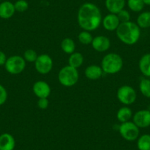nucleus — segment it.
Wrapping results in <instances>:
<instances>
[{"instance_id": "f257e3e1", "label": "nucleus", "mask_w": 150, "mask_h": 150, "mask_svg": "<svg viewBox=\"0 0 150 150\" xmlns=\"http://www.w3.org/2000/svg\"><path fill=\"white\" fill-rule=\"evenodd\" d=\"M102 21L100 9L95 4L86 2L79 8L77 22L83 30L88 32L96 30L102 24Z\"/></svg>"}, {"instance_id": "f03ea898", "label": "nucleus", "mask_w": 150, "mask_h": 150, "mask_svg": "<svg viewBox=\"0 0 150 150\" xmlns=\"http://www.w3.org/2000/svg\"><path fill=\"white\" fill-rule=\"evenodd\" d=\"M116 31L118 38L127 45L136 44L141 37V28L131 21L121 23Z\"/></svg>"}, {"instance_id": "7ed1b4c3", "label": "nucleus", "mask_w": 150, "mask_h": 150, "mask_svg": "<svg viewBox=\"0 0 150 150\" xmlns=\"http://www.w3.org/2000/svg\"><path fill=\"white\" fill-rule=\"evenodd\" d=\"M123 64V59L119 54L108 53L102 58L101 68L105 73L114 74L122 70Z\"/></svg>"}, {"instance_id": "20e7f679", "label": "nucleus", "mask_w": 150, "mask_h": 150, "mask_svg": "<svg viewBox=\"0 0 150 150\" xmlns=\"http://www.w3.org/2000/svg\"><path fill=\"white\" fill-rule=\"evenodd\" d=\"M58 80L65 87L74 86L79 80L78 70L69 65L64 66L59 71Z\"/></svg>"}, {"instance_id": "39448f33", "label": "nucleus", "mask_w": 150, "mask_h": 150, "mask_svg": "<svg viewBox=\"0 0 150 150\" xmlns=\"http://www.w3.org/2000/svg\"><path fill=\"white\" fill-rule=\"evenodd\" d=\"M121 136L127 141L137 140L140 135V128L133 122H127L122 123L119 127Z\"/></svg>"}, {"instance_id": "423d86ee", "label": "nucleus", "mask_w": 150, "mask_h": 150, "mask_svg": "<svg viewBox=\"0 0 150 150\" xmlns=\"http://www.w3.org/2000/svg\"><path fill=\"white\" fill-rule=\"evenodd\" d=\"M5 69L11 74H18L25 69L26 60L20 55H13L7 59Z\"/></svg>"}, {"instance_id": "0eeeda50", "label": "nucleus", "mask_w": 150, "mask_h": 150, "mask_svg": "<svg viewBox=\"0 0 150 150\" xmlns=\"http://www.w3.org/2000/svg\"><path fill=\"white\" fill-rule=\"evenodd\" d=\"M117 98L119 102L125 105L133 104L137 99V93L135 89L130 86H122L118 89Z\"/></svg>"}, {"instance_id": "6e6552de", "label": "nucleus", "mask_w": 150, "mask_h": 150, "mask_svg": "<svg viewBox=\"0 0 150 150\" xmlns=\"http://www.w3.org/2000/svg\"><path fill=\"white\" fill-rule=\"evenodd\" d=\"M36 71L41 74L50 73L53 68L52 58L47 54H42L38 56L35 61Z\"/></svg>"}, {"instance_id": "1a4fd4ad", "label": "nucleus", "mask_w": 150, "mask_h": 150, "mask_svg": "<svg viewBox=\"0 0 150 150\" xmlns=\"http://www.w3.org/2000/svg\"><path fill=\"white\" fill-rule=\"evenodd\" d=\"M132 122L139 128H146L150 126V111L149 110H140L133 116Z\"/></svg>"}, {"instance_id": "9d476101", "label": "nucleus", "mask_w": 150, "mask_h": 150, "mask_svg": "<svg viewBox=\"0 0 150 150\" xmlns=\"http://www.w3.org/2000/svg\"><path fill=\"white\" fill-rule=\"evenodd\" d=\"M33 91L38 99L48 98L51 94V88L50 85L43 80L36 81L33 86Z\"/></svg>"}, {"instance_id": "9b49d317", "label": "nucleus", "mask_w": 150, "mask_h": 150, "mask_svg": "<svg viewBox=\"0 0 150 150\" xmlns=\"http://www.w3.org/2000/svg\"><path fill=\"white\" fill-rule=\"evenodd\" d=\"M91 46L94 50L99 52H104L110 47V41L105 35H98L93 38Z\"/></svg>"}, {"instance_id": "f8f14e48", "label": "nucleus", "mask_w": 150, "mask_h": 150, "mask_svg": "<svg viewBox=\"0 0 150 150\" xmlns=\"http://www.w3.org/2000/svg\"><path fill=\"white\" fill-rule=\"evenodd\" d=\"M102 24L105 30L112 32L117 30L121 22L116 14L109 13L102 19Z\"/></svg>"}, {"instance_id": "ddd939ff", "label": "nucleus", "mask_w": 150, "mask_h": 150, "mask_svg": "<svg viewBox=\"0 0 150 150\" xmlns=\"http://www.w3.org/2000/svg\"><path fill=\"white\" fill-rule=\"evenodd\" d=\"M16 140L10 133H3L0 135V150H14Z\"/></svg>"}, {"instance_id": "4468645a", "label": "nucleus", "mask_w": 150, "mask_h": 150, "mask_svg": "<svg viewBox=\"0 0 150 150\" xmlns=\"http://www.w3.org/2000/svg\"><path fill=\"white\" fill-rule=\"evenodd\" d=\"M16 12L14 4L9 1H5L0 3V18L3 19L11 18Z\"/></svg>"}, {"instance_id": "2eb2a0df", "label": "nucleus", "mask_w": 150, "mask_h": 150, "mask_svg": "<svg viewBox=\"0 0 150 150\" xmlns=\"http://www.w3.org/2000/svg\"><path fill=\"white\" fill-rule=\"evenodd\" d=\"M126 0H105V7L110 13L117 14L125 8Z\"/></svg>"}, {"instance_id": "dca6fc26", "label": "nucleus", "mask_w": 150, "mask_h": 150, "mask_svg": "<svg viewBox=\"0 0 150 150\" xmlns=\"http://www.w3.org/2000/svg\"><path fill=\"white\" fill-rule=\"evenodd\" d=\"M102 74H103V71L102 68L97 65H91L85 69V75L89 80H98L102 77Z\"/></svg>"}, {"instance_id": "f3484780", "label": "nucleus", "mask_w": 150, "mask_h": 150, "mask_svg": "<svg viewBox=\"0 0 150 150\" xmlns=\"http://www.w3.org/2000/svg\"><path fill=\"white\" fill-rule=\"evenodd\" d=\"M140 71L146 77H150V53L144 54L138 63Z\"/></svg>"}, {"instance_id": "a211bd4d", "label": "nucleus", "mask_w": 150, "mask_h": 150, "mask_svg": "<svg viewBox=\"0 0 150 150\" xmlns=\"http://www.w3.org/2000/svg\"><path fill=\"white\" fill-rule=\"evenodd\" d=\"M132 116V111L129 107L124 106L119 109L116 113V118L121 123L129 122Z\"/></svg>"}, {"instance_id": "6ab92c4d", "label": "nucleus", "mask_w": 150, "mask_h": 150, "mask_svg": "<svg viewBox=\"0 0 150 150\" xmlns=\"http://www.w3.org/2000/svg\"><path fill=\"white\" fill-rule=\"evenodd\" d=\"M83 62H84V57L80 52H74L70 54L69 58V65L71 67L78 69L83 65Z\"/></svg>"}, {"instance_id": "aec40b11", "label": "nucleus", "mask_w": 150, "mask_h": 150, "mask_svg": "<svg viewBox=\"0 0 150 150\" xmlns=\"http://www.w3.org/2000/svg\"><path fill=\"white\" fill-rule=\"evenodd\" d=\"M136 24L140 28L146 29L150 27V11L141 13L137 18Z\"/></svg>"}, {"instance_id": "412c9836", "label": "nucleus", "mask_w": 150, "mask_h": 150, "mask_svg": "<svg viewBox=\"0 0 150 150\" xmlns=\"http://www.w3.org/2000/svg\"><path fill=\"white\" fill-rule=\"evenodd\" d=\"M60 47L66 54H71L75 52L76 45H75V42L73 39L70 38H66L61 41Z\"/></svg>"}, {"instance_id": "4be33fe9", "label": "nucleus", "mask_w": 150, "mask_h": 150, "mask_svg": "<svg viewBox=\"0 0 150 150\" xmlns=\"http://www.w3.org/2000/svg\"><path fill=\"white\" fill-rule=\"evenodd\" d=\"M137 147L138 150H150V135L144 134L137 139Z\"/></svg>"}, {"instance_id": "5701e85b", "label": "nucleus", "mask_w": 150, "mask_h": 150, "mask_svg": "<svg viewBox=\"0 0 150 150\" xmlns=\"http://www.w3.org/2000/svg\"><path fill=\"white\" fill-rule=\"evenodd\" d=\"M139 90L141 94L146 98H150V80L143 78L140 81Z\"/></svg>"}, {"instance_id": "b1692460", "label": "nucleus", "mask_w": 150, "mask_h": 150, "mask_svg": "<svg viewBox=\"0 0 150 150\" xmlns=\"http://www.w3.org/2000/svg\"><path fill=\"white\" fill-rule=\"evenodd\" d=\"M127 5L130 11L135 13L142 11L145 6L143 0H127Z\"/></svg>"}, {"instance_id": "393cba45", "label": "nucleus", "mask_w": 150, "mask_h": 150, "mask_svg": "<svg viewBox=\"0 0 150 150\" xmlns=\"http://www.w3.org/2000/svg\"><path fill=\"white\" fill-rule=\"evenodd\" d=\"M93 36L91 34L90 32L86 31V30H83V31L80 32L78 35V40L82 44L84 45H88L92 43L93 41Z\"/></svg>"}, {"instance_id": "a878e982", "label": "nucleus", "mask_w": 150, "mask_h": 150, "mask_svg": "<svg viewBox=\"0 0 150 150\" xmlns=\"http://www.w3.org/2000/svg\"><path fill=\"white\" fill-rule=\"evenodd\" d=\"M16 11L19 13L25 12L29 8V4L26 0H18L14 3Z\"/></svg>"}, {"instance_id": "bb28decb", "label": "nucleus", "mask_w": 150, "mask_h": 150, "mask_svg": "<svg viewBox=\"0 0 150 150\" xmlns=\"http://www.w3.org/2000/svg\"><path fill=\"white\" fill-rule=\"evenodd\" d=\"M38 54L34 50H27L24 53V58L26 61L30 62V63H35L38 57Z\"/></svg>"}, {"instance_id": "cd10ccee", "label": "nucleus", "mask_w": 150, "mask_h": 150, "mask_svg": "<svg viewBox=\"0 0 150 150\" xmlns=\"http://www.w3.org/2000/svg\"><path fill=\"white\" fill-rule=\"evenodd\" d=\"M116 15H117L121 23L127 22V21H130V14H129V13L127 10H122Z\"/></svg>"}, {"instance_id": "c85d7f7f", "label": "nucleus", "mask_w": 150, "mask_h": 150, "mask_svg": "<svg viewBox=\"0 0 150 150\" xmlns=\"http://www.w3.org/2000/svg\"><path fill=\"white\" fill-rule=\"evenodd\" d=\"M8 99V92L3 86L0 85V106L6 102Z\"/></svg>"}, {"instance_id": "c756f323", "label": "nucleus", "mask_w": 150, "mask_h": 150, "mask_svg": "<svg viewBox=\"0 0 150 150\" xmlns=\"http://www.w3.org/2000/svg\"><path fill=\"white\" fill-rule=\"evenodd\" d=\"M38 107L40 108V109H47L49 107V105H50V102H49V100L47 98H40L38 99L37 102Z\"/></svg>"}, {"instance_id": "7c9ffc66", "label": "nucleus", "mask_w": 150, "mask_h": 150, "mask_svg": "<svg viewBox=\"0 0 150 150\" xmlns=\"http://www.w3.org/2000/svg\"><path fill=\"white\" fill-rule=\"evenodd\" d=\"M6 54L3 52L0 51V66H5V63L7 61Z\"/></svg>"}, {"instance_id": "2f4dec72", "label": "nucleus", "mask_w": 150, "mask_h": 150, "mask_svg": "<svg viewBox=\"0 0 150 150\" xmlns=\"http://www.w3.org/2000/svg\"><path fill=\"white\" fill-rule=\"evenodd\" d=\"M144 5H148V6H150V0H143Z\"/></svg>"}, {"instance_id": "473e14b6", "label": "nucleus", "mask_w": 150, "mask_h": 150, "mask_svg": "<svg viewBox=\"0 0 150 150\" xmlns=\"http://www.w3.org/2000/svg\"><path fill=\"white\" fill-rule=\"evenodd\" d=\"M148 110H149V111H150V106H149V108H148Z\"/></svg>"}, {"instance_id": "72a5a7b5", "label": "nucleus", "mask_w": 150, "mask_h": 150, "mask_svg": "<svg viewBox=\"0 0 150 150\" xmlns=\"http://www.w3.org/2000/svg\"><path fill=\"white\" fill-rule=\"evenodd\" d=\"M0 1H1V0H0Z\"/></svg>"}]
</instances>
